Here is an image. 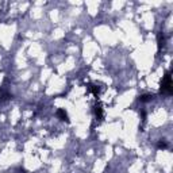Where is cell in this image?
I'll return each instance as SVG.
<instances>
[{
	"mask_svg": "<svg viewBox=\"0 0 173 173\" xmlns=\"http://www.w3.org/2000/svg\"><path fill=\"white\" fill-rule=\"evenodd\" d=\"M172 76L168 72L165 76L162 77V83H161V93H167V95H172Z\"/></svg>",
	"mask_w": 173,
	"mask_h": 173,
	"instance_id": "1",
	"label": "cell"
},
{
	"mask_svg": "<svg viewBox=\"0 0 173 173\" xmlns=\"http://www.w3.org/2000/svg\"><path fill=\"white\" fill-rule=\"evenodd\" d=\"M88 89H89V92H92L96 97L100 95V86L95 85V84H89V85H88Z\"/></svg>",
	"mask_w": 173,
	"mask_h": 173,
	"instance_id": "5",
	"label": "cell"
},
{
	"mask_svg": "<svg viewBox=\"0 0 173 173\" xmlns=\"http://www.w3.org/2000/svg\"><path fill=\"white\" fill-rule=\"evenodd\" d=\"M95 115H96V119L97 120H103V118H104V111H103L102 106L100 104H97V106H95Z\"/></svg>",
	"mask_w": 173,
	"mask_h": 173,
	"instance_id": "2",
	"label": "cell"
},
{
	"mask_svg": "<svg viewBox=\"0 0 173 173\" xmlns=\"http://www.w3.org/2000/svg\"><path fill=\"white\" fill-rule=\"evenodd\" d=\"M158 149H168V143L165 141H160L158 142V146H157Z\"/></svg>",
	"mask_w": 173,
	"mask_h": 173,
	"instance_id": "7",
	"label": "cell"
},
{
	"mask_svg": "<svg viewBox=\"0 0 173 173\" xmlns=\"http://www.w3.org/2000/svg\"><path fill=\"white\" fill-rule=\"evenodd\" d=\"M153 97H154L153 95H142V96H139V100L141 102H150Z\"/></svg>",
	"mask_w": 173,
	"mask_h": 173,
	"instance_id": "6",
	"label": "cell"
},
{
	"mask_svg": "<svg viewBox=\"0 0 173 173\" xmlns=\"http://www.w3.org/2000/svg\"><path fill=\"white\" fill-rule=\"evenodd\" d=\"M157 42H158V50H161V49L165 46V42H167V39H165V35H164L162 32H160V34H158Z\"/></svg>",
	"mask_w": 173,
	"mask_h": 173,
	"instance_id": "4",
	"label": "cell"
},
{
	"mask_svg": "<svg viewBox=\"0 0 173 173\" xmlns=\"http://www.w3.org/2000/svg\"><path fill=\"white\" fill-rule=\"evenodd\" d=\"M57 116L61 119V120H64V122H68V123H69V116H68L66 111H65L64 108H60V110H58V111H57Z\"/></svg>",
	"mask_w": 173,
	"mask_h": 173,
	"instance_id": "3",
	"label": "cell"
}]
</instances>
